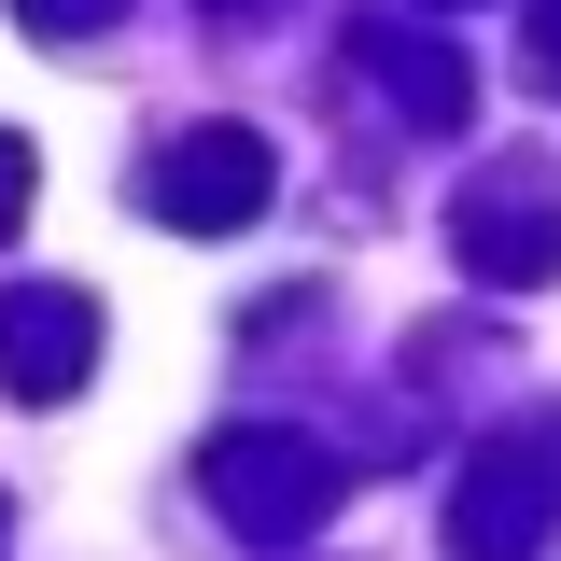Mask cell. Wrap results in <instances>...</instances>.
Here are the masks:
<instances>
[{"mask_svg":"<svg viewBox=\"0 0 561 561\" xmlns=\"http://www.w3.org/2000/svg\"><path fill=\"white\" fill-rule=\"evenodd\" d=\"M561 519V435H491L449 478V561H534Z\"/></svg>","mask_w":561,"mask_h":561,"instance_id":"6da1fadb","label":"cell"},{"mask_svg":"<svg viewBox=\"0 0 561 561\" xmlns=\"http://www.w3.org/2000/svg\"><path fill=\"white\" fill-rule=\"evenodd\" d=\"M210 505H225L253 548H295V534L337 505V449H309V435H267V421H253V435L210 449Z\"/></svg>","mask_w":561,"mask_h":561,"instance_id":"7a4b0ae2","label":"cell"},{"mask_svg":"<svg viewBox=\"0 0 561 561\" xmlns=\"http://www.w3.org/2000/svg\"><path fill=\"white\" fill-rule=\"evenodd\" d=\"M154 225H183V239H225V225H253L267 210V140L253 127H183L169 154H154Z\"/></svg>","mask_w":561,"mask_h":561,"instance_id":"3957f363","label":"cell"},{"mask_svg":"<svg viewBox=\"0 0 561 561\" xmlns=\"http://www.w3.org/2000/svg\"><path fill=\"white\" fill-rule=\"evenodd\" d=\"M84 351H99V295L84 280H14L0 295V393L57 408V393H84Z\"/></svg>","mask_w":561,"mask_h":561,"instance_id":"277c9868","label":"cell"},{"mask_svg":"<svg viewBox=\"0 0 561 561\" xmlns=\"http://www.w3.org/2000/svg\"><path fill=\"white\" fill-rule=\"evenodd\" d=\"M449 239H463L478 280H548L561 267V183H478L449 210Z\"/></svg>","mask_w":561,"mask_h":561,"instance_id":"5b68a950","label":"cell"},{"mask_svg":"<svg viewBox=\"0 0 561 561\" xmlns=\"http://www.w3.org/2000/svg\"><path fill=\"white\" fill-rule=\"evenodd\" d=\"M365 84H379L408 127H463V57L421 43V28H365Z\"/></svg>","mask_w":561,"mask_h":561,"instance_id":"8992f818","label":"cell"},{"mask_svg":"<svg viewBox=\"0 0 561 561\" xmlns=\"http://www.w3.org/2000/svg\"><path fill=\"white\" fill-rule=\"evenodd\" d=\"M14 14H28L43 43H84V28H113V0H14Z\"/></svg>","mask_w":561,"mask_h":561,"instance_id":"52a82bcc","label":"cell"},{"mask_svg":"<svg viewBox=\"0 0 561 561\" xmlns=\"http://www.w3.org/2000/svg\"><path fill=\"white\" fill-rule=\"evenodd\" d=\"M534 84H548V99H561V0H548V14H534Z\"/></svg>","mask_w":561,"mask_h":561,"instance_id":"ba28073f","label":"cell"},{"mask_svg":"<svg viewBox=\"0 0 561 561\" xmlns=\"http://www.w3.org/2000/svg\"><path fill=\"white\" fill-rule=\"evenodd\" d=\"M28 210V140H0V225Z\"/></svg>","mask_w":561,"mask_h":561,"instance_id":"9c48e42d","label":"cell"},{"mask_svg":"<svg viewBox=\"0 0 561 561\" xmlns=\"http://www.w3.org/2000/svg\"><path fill=\"white\" fill-rule=\"evenodd\" d=\"M435 14H463V0H435Z\"/></svg>","mask_w":561,"mask_h":561,"instance_id":"30bf717a","label":"cell"},{"mask_svg":"<svg viewBox=\"0 0 561 561\" xmlns=\"http://www.w3.org/2000/svg\"><path fill=\"white\" fill-rule=\"evenodd\" d=\"M225 14H253V0H225Z\"/></svg>","mask_w":561,"mask_h":561,"instance_id":"8fae6325","label":"cell"}]
</instances>
